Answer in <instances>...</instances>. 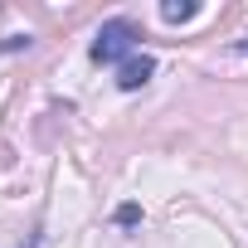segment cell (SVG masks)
I'll return each mask as SVG.
<instances>
[{
    "mask_svg": "<svg viewBox=\"0 0 248 248\" xmlns=\"http://www.w3.org/2000/svg\"><path fill=\"white\" fill-rule=\"evenodd\" d=\"M137 39H141L137 25H127V20H107V25L97 30V39H93L88 54H93V63H117V68H122V63L137 54Z\"/></svg>",
    "mask_w": 248,
    "mask_h": 248,
    "instance_id": "6da1fadb",
    "label": "cell"
},
{
    "mask_svg": "<svg viewBox=\"0 0 248 248\" xmlns=\"http://www.w3.org/2000/svg\"><path fill=\"white\" fill-rule=\"evenodd\" d=\"M151 73H156V59H151V54H132L127 63L117 68V88H122V93H137V88L151 83Z\"/></svg>",
    "mask_w": 248,
    "mask_h": 248,
    "instance_id": "7a4b0ae2",
    "label": "cell"
},
{
    "mask_svg": "<svg viewBox=\"0 0 248 248\" xmlns=\"http://www.w3.org/2000/svg\"><path fill=\"white\" fill-rule=\"evenodd\" d=\"M195 15H200L195 0H166V5H161V20H166V25H185V20H195Z\"/></svg>",
    "mask_w": 248,
    "mask_h": 248,
    "instance_id": "3957f363",
    "label": "cell"
},
{
    "mask_svg": "<svg viewBox=\"0 0 248 248\" xmlns=\"http://www.w3.org/2000/svg\"><path fill=\"white\" fill-rule=\"evenodd\" d=\"M112 219H117L122 229H137V224H141V204H117V214H112Z\"/></svg>",
    "mask_w": 248,
    "mask_h": 248,
    "instance_id": "277c9868",
    "label": "cell"
},
{
    "mask_svg": "<svg viewBox=\"0 0 248 248\" xmlns=\"http://www.w3.org/2000/svg\"><path fill=\"white\" fill-rule=\"evenodd\" d=\"M25 248H34V243H25Z\"/></svg>",
    "mask_w": 248,
    "mask_h": 248,
    "instance_id": "5b68a950",
    "label": "cell"
}]
</instances>
